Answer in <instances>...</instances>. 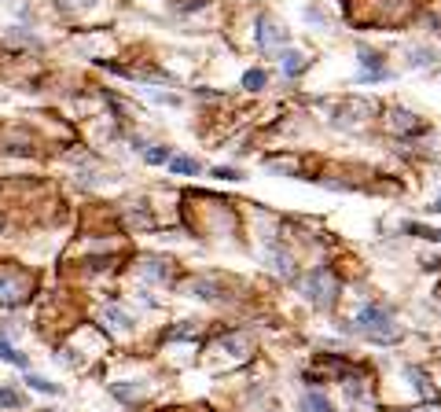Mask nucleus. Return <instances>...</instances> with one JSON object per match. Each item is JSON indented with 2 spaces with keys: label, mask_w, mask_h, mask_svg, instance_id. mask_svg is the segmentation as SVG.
<instances>
[{
  "label": "nucleus",
  "mask_w": 441,
  "mask_h": 412,
  "mask_svg": "<svg viewBox=\"0 0 441 412\" xmlns=\"http://www.w3.org/2000/svg\"><path fill=\"white\" fill-rule=\"evenodd\" d=\"M357 328L375 342H394L397 339V328H394V317L386 313L383 306H364L357 313Z\"/></svg>",
  "instance_id": "f257e3e1"
},
{
  "label": "nucleus",
  "mask_w": 441,
  "mask_h": 412,
  "mask_svg": "<svg viewBox=\"0 0 441 412\" xmlns=\"http://www.w3.org/2000/svg\"><path fill=\"white\" fill-rule=\"evenodd\" d=\"M305 294L313 299V306H331L335 294H339V283H335L331 273H323V269H320V273H313V280H309Z\"/></svg>",
  "instance_id": "f03ea898"
},
{
  "label": "nucleus",
  "mask_w": 441,
  "mask_h": 412,
  "mask_svg": "<svg viewBox=\"0 0 441 412\" xmlns=\"http://www.w3.org/2000/svg\"><path fill=\"white\" fill-rule=\"evenodd\" d=\"M276 41H287V33L276 30V26H272L268 19H262V22H257V45L268 48V45H276Z\"/></svg>",
  "instance_id": "7ed1b4c3"
},
{
  "label": "nucleus",
  "mask_w": 441,
  "mask_h": 412,
  "mask_svg": "<svg viewBox=\"0 0 441 412\" xmlns=\"http://www.w3.org/2000/svg\"><path fill=\"white\" fill-rule=\"evenodd\" d=\"M22 294H26V291L19 287L15 280H0V306H19Z\"/></svg>",
  "instance_id": "20e7f679"
},
{
  "label": "nucleus",
  "mask_w": 441,
  "mask_h": 412,
  "mask_svg": "<svg viewBox=\"0 0 441 412\" xmlns=\"http://www.w3.org/2000/svg\"><path fill=\"white\" fill-rule=\"evenodd\" d=\"M302 412H335V409L328 405V397H323V394L309 390V394L302 397Z\"/></svg>",
  "instance_id": "39448f33"
},
{
  "label": "nucleus",
  "mask_w": 441,
  "mask_h": 412,
  "mask_svg": "<svg viewBox=\"0 0 441 412\" xmlns=\"http://www.w3.org/2000/svg\"><path fill=\"white\" fill-rule=\"evenodd\" d=\"M408 379L416 383V390H419V397H423V402H434V386L426 383V376H423L419 368H408Z\"/></svg>",
  "instance_id": "423d86ee"
},
{
  "label": "nucleus",
  "mask_w": 441,
  "mask_h": 412,
  "mask_svg": "<svg viewBox=\"0 0 441 412\" xmlns=\"http://www.w3.org/2000/svg\"><path fill=\"white\" fill-rule=\"evenodd\" d=\"M0 357H4V360H11V365H15V368H30V360H26V354L11 350V346H8L4 339H0Z\"/></svg>",
  "instance_id": "0eeeda50"
},
{
  "label": "nucleus",
  "mask_w": 441,
  "mask_h": 412,
  "mask_svg": "<svg viewBox=\"0 0 441 412\" xmlns=\"http://www.w3.org/2000/svg\"><path fill=\"white\" fill-rule=\"evenodd\" d=\"M265 81H268V74H265V70H246V74H243V85L250 88V93L265 88Z\"/></svg>",
  "instance_id": "6e6552de"
},
{
  "label": "nucleus",
  "mask_w": 441,
  "mask_h": 412,
  "mask_svg": "<svg viewBox=\"0 0 441 412\" xmlns=\"http://www.w3.org/2000/svg\"><path fill=\"white\" fill-rule=\"evenodd\" d=\"M26 383H30L33 390H41V394H63L59 383H48V379H41V376H26Z\"/></svg>",
  "instance_id": "1a4fd4ad"
},
{
  "label": "nucleus",
  "mask_w": 441,
  "mask_h": 412,
  "mask_svg": "<svg viewBox=\"0 0 441 412\" xmlns=\"http://www.w3.org/2000/svg\"><path fill=\"white\" fill-rule=\"evenodd\" d=\"M173 173H199V162L188 159V154H177V159H173Z\"/></svg>",
  "instance_id": "9d476101"
},
{
  "label": "nucleus",
  "mask_w": 441,
  "mask_h": 412,
  "mask_svg": "<svg viewBox=\"0 0 441 412\" xmlns=\"http://www.w3.org/2000/svg\"><path fill=\"white\" fill-rule=\"evenodd\" d=\"M22 405V397L15 394V386H4L0 390V409H19Z\"/></svg>",
  "instance_id": "9b49d317"
},
{
  "label": "nucleus",
  "mask_w": 441,
  "mask_h": 412,
  "mask_svg": "<svg viewBox=\"0 0 441 412\" xmlns=\"http://www.w3.org/2000/svg\"><path fill=\"white\" fill-rule=\"evenodd\" d=\"M302 67H305V59L298 56V52H283V70H287V74H298Z\"/></svg>",
  "instance_id": "f8f14e48"
},
{
  "label": "nucleus",
  "mask_w": 441,
  "mask_h": 412,
  "mask_svg": "<svg viewBox=\"0 0 441 412\" xmlns=\"http://www.w3.org/2000/svg\"><path fill=\"white\" fill-rule=\"evenodd\" d=\"M111 394L118 397V402H136V390H133V386H125V383H114Z\"/></svg>",
  "instance_id": "ddd939ff"
},
{
  "label": "nucleus",
  "mask_w": 441,
  "mask_h": 412,
  "mask_svg": "<svg viewBox=\"0 0 441 412\" xmlns=\"http://www.w3.org/2000/svg\"><path fill=\"white\" fill-rule=\"evenodd\" d=\"M144 159H147V162H166V159H170V151H166V148H147Z\"/></svg>",
  "instance_id": "4468645a"
},
{
  "label": "nucleus",
  "mask_w": 441,
  "mask_h": 412,
  "mask_svg": "<svg viewBox=\"0 0 441 412\" xmlns=\"http://www.w3.org/2000/svg\"><path fill=\"white\" fill-rule=\"evenodd\" d=\"M412 63H416V67H426V63H434V52H416V56H412Z\"/></svg>",
  "instance_id": "2eb2a0df"
},
{
  "label": "nucleus",
  "mask_w": 441,
  "mask_h": 412,
  "mask_svg": "<svg viewBox=\"0 0 441 412\" xmlns=\"http://www.w3.org/2000/svg\"><path fill=\"white\" fill-rule=\"evenodd\" d=\"M426 210H431V214H441V199H438V203H431Z\"/></svg>",
  "instance_id": "dca6fc26"
}]
</instances>
